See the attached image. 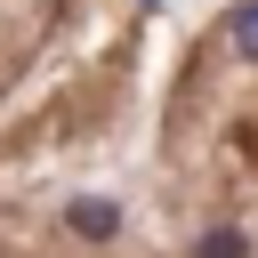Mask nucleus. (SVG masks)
Wrapping results in <instances>:
<instances>
[{
    "instance_id": "f257e3e1",
    "label": "nucleus",
    "mask_w": 258,
    "mask_h": 258,
    "mask_svg": "<svg viewBox=\"0 0 258 258\" xmlns=\"http://www.w3.org/2000/svg\"><path fill=\"white\" fill-rule=\"evenodd\" d=\"M129 258H258V0H234L169 73Z\"/></svg>"
},
{
    "instance_id": "f03ea898",
    "label": "nucleus",
    "mask_w": 258,
    "mask_h": 258,
    "mask_svg": "<svg viewBox=\"0 0 258 258\" xmlns=\"http://www.w3.org/2000/svg\"><path fill=\"white\" fill-rule=\"evenodd\" d=\"M0 258H129L121 250V202H0Z\"/></svg>"
}]
</instances>
